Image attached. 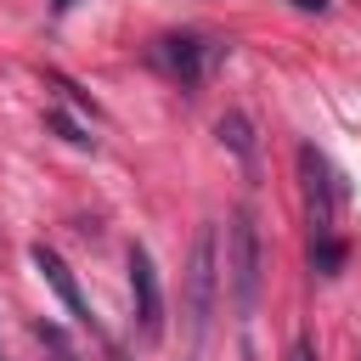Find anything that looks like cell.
<instances>
[{
  "label": "cell",
  "instance_id": "6da1fadb",
  "mask_svg": "<svg viewBox=\"0 0 361 361\" xmlns=\"http://www.w3.org/2000/svg\"><path fill=\"white\" fill-rule=\"evenodd\" d=\"M259 276H265V265H259V226H254V209L243 203L231 214V226H226V293H231L237 316H254Z\"/></svg>",
  "mask_w": 361,
  "mask_h": 361
},
{
  "label": "cell",
  "instance_id": "7a4b0ae2",
  "mask_svg": "<svg viewBox=\"0 0 361 361\" xmlns=\"http://www.w3.org/2000/svg\"><path fill=\"white\" fill-rule=\"evenodd\" d=\"M214 293H220V243H214V226H203L192 243V259H186V327H192V338L209 327Z\"/></svg>",
  "mask_w": 361,
  "mask_h": 361
},
{
  "label": "cell",
  "instance_id": "3957f363",
  "mask_svg": "<svg viewBox=\"0 0 361 361\" xmlns=\"http://www.w3.org/2000/svg\"><path fill=\"white\" fill-rule=\"evenodd\" d=\"M299 180H305V203H310V231L316 237H333V214H338L344 186H338L333 164L316 147H299Z\"/></svg>",
  "mask_w": 361,
  "mask_h": 361
},
{
  "label": "cell",
  "instance_id": "277c9868",
  "mask_svg": "<svg viewBox=\"0 0 361 361\" xmlns=\"http://www.w3.org/2000/svg\"><path fill=\"white\" fill-rule=\"evenodd\" d=\"M209 56H214V45L209 39H197V34H158L152 45H147V62L152 68H164L175 85H197L203 79V68H209Z\"/></svg>",
  "mask_w": 361,
  "mask_h": 361
},
{
  "label": "cell",
  "instance_id": "5b68a950",
  "mask_svg": "<svg viewBox=\"0 0 361 361\" xmlns=\"http://www.w3.org/2000/svg\"><path fill=\"white\" fill-rule=\"evenodd\" d=\"M130 299H135L141 338H158L164 333V288H158V265H152V254L141 243L130 248Z\"/></svg>",
  "mask_w": 361,
  "mask_h": 361
},
{
  "label": "cell",
  "instance_id": "8992f818",
  "mask_svg": "<svg viewBox=\"0 0 361 361\" xmlns=\"http://www.w3.org/2000/svg\"><path fill=\"white\" fill-rule=\"evenodd\" d=\"M28 259H34V271L51 282V293L68 305V316H73L79 327H96V322H90V305H85V293H79V282H73V271L62 265V254H56V248H45V243H34V248H28Z\"/></svg>",
  "mask_w": 361,
  "mask_h": 361
},
{
  "label": "cell",
  "instance_id": "52a82bcc",
  "mask_svg": "<svg viewBox=\"0 0 361 361\" xmlns=\"http://www.w3.org/2000/svg\"><path fill=\"white\" fill-rule=\"evenodd\" d=\"M214 135H220L237 158H254V130H248V118H243V113H226V118L214 124Z\"/></svg>",
  "mask_w": 361,
  "mask_h": 361
},
{
  "label": "cell",
  "instance_id": "ba28073f",
  "mask_svg": "<svg viewBox=\"0 0 361 361\" xmlns=\"http://www.w3.org/2000/svg\"><path fill=\"white\" fill-rule=\"evenodd\" d=\"M310 265H316L322 276H333V271L344 265V243H338V237H316V243H310Z\"/></svg>",
  "mask_w": 361,
  "mask_h": 361
},
{
  "label": "cell",
  "instance_id": "9c48e42d",
  "mask_svg": "<svg viewBox=\"0 0 361 361\" xmlns=\"http://www.w3.org/2000/svg\"><path fill=\"white\" fill-rule=\"evenodd\" d=\"M34 338L51 350V361H79V355H73V344H68V333H62L56 322H34Z\"/></svg>",
  "mask_w": 361,
  "mask_h": 361
},
{
  "label": "cell",
  "instance_id": "30bf717a",
  "mask_svg": "<svg viewBox=\"0 0 361 361\" xmlns=\"http://www.w3.org/2000/svg\"><path fill=\"white\" fill-rule=\"evenodd\" d=\"M45 130H56V135H62L68 147H90V141H96V135H85V130H79V124H73L68 113H56V107L45 113Z\"/></svg>",
  "mask_w": 361,
  "mask_h": 361
},
{
  "label": "cell",
  "instance_id": "8fae6325",
  "mask_svg": "<svg viewBox=\"0 0 361 361\" xmlns=\"http://www.w3.org/2000/svg\"><path fill=\"white\" fill-rule=\"evenodd\" d=\"M288 361H316V350H310V344L299 338V344H288Z\"/></svg>",
  "mask_w": 361,
  "mask_h": 361
},
{
  "label": "cell",
  "instance_id": "7c38bea8",
  "mask_svg": "<svg viewBox=\"0 0 361 361\" xmlns=\"http://www.w3.org/2000/svg\"><path fill=\"white\" fill-rule=\"evenodd\" d=\"M288 6H299V11H322L327 0H288Z\"/></svg>",
  "mask_w": 361,
  "mask_h": 361
},
{
  "label": "cell",
  "instance_id": "4fadbf2b",
  "mask_svg": "<svg viewBox=\"0 0 361 361\" xmlns=\"http://www.w3.org/2000/svg\"><path fill=\"white\" fill-rule=\"evenodd\" d=\"M68 6H73V0H51V11H68Z\"/></svg>",
  "mask_w": 361,
  "mask_h": 361
},
{
  "label": "cell",
  "instance_id": "5bb4252c",
  "mask_svg": "<svg viewBox=\"0 0 361 361\" xmlns=\"http://www.w3.org/2000/svg\"><path fill=\"white\" fill-rule=\"evenodd\" d=\"M113 361H130V355H118V350H113Z\"/></svg>",
  "mask_w": 361,
  "mask_h": 361
}]
</instances>
